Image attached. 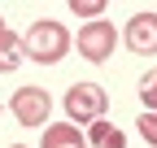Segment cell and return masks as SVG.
Segmentation results:
<instances>
[{
	"label": "cell",
	"mask_w": 157,
	"mask_h": 148,
	"mask_svg": "<svg viewBox=\"0 0 157 148\" xmlns=\"http://www.w3.org/2000/svg\"><path fill=\"white\" fill-rule=\"evenodd\" d=\"M9 148H26V144H9Z\"/></svg>",
	"instance_id": "cell-13"
},
{
	"label": "cell",
	"mask_w": 157,
	"mask_h": 148,
	"mask_svg": "<svg viewBox=\"0 0 157 148\" xmlns=\"http://www.w3.org/2000/svg\"><path fill=\"white\" fill-rule=\"evenodd\" d=\"M78 17H92V22H101V17H105V0H74V5H70Z\"/></svg>",
	"instance_id": "cell-10"
},
{
	"label": "cell",
	"mask_w": 157,
	"mask_h": 148,
	"mask_svg": "<svg viewBox=\"0 0 157 148\" xmlns=\"http://www.w3.org/2000/svg\"><path fill=\"white\" fill-rule=\"evenodd\" d=\"M61 105H66V118L83 126V122H101V118H105L109 96H105L96 83H74V87L66 91V100H61Z\"/></svg>",
	"instance_id": "cell-2"
},
{
	"label": "cell",
	"mask_w": 157,
	"mask_h": 148,
	"mask_svg": "<svg viewBox=\"0 0 157 148\" xmlns=\"http://www.w3.org/2000/svg\"><path fill=\"white\" fill-rule=\"evenodd\" d=\"M113 44H118V35H113V22H87L83 31H78V57L83 61H109L113 57Z\"/></svg>",
	"instance_id": "cell-4"
},
{
	"label": "cell",
	"mask_w": 157,
	"mask_h": 148,
	"mask_svg": "<svg viewBox=\"0 0 157 148\" xmlns=\"http://www.w3.org/2000/svg\"><path fill=\"white\" fill-rule=\"evenodd\" d=\"M17 61H22V39H17L13 31H5L0 35V74L17 70Z\"/></svg>",
	"instance_id": "cell-8"
},
{
	"label": "cell",
	"mask_w": 157,
	"mask_h": 148,
	"mask_svg": "<svg viewBox=\"0 0 157 148\" xmlns=\"http://www.w3.org/2000/svg\"><path fill=\"white\" fill-rule=\"evenodd\" d=\"M44 148H87V139L78 135L74 122H57V126H44Z\"/></svg>",
	"instance_id": "cell-6"
},
{
	"label": "cell",
	"mask_w": 157,
	"mask_h": 148,
	"mask_svg": "<svg viewBox=\"0 0 157 148\" xmlns=\"http://www.w3.org/2000/svg\"><path fill=\"white\" fill-rule=\"evenodd\" d=\"M70 31L61 22H52V17H39V22H31V31L22 35V57L39 61V65H57L70 52Z\"/></svg>",
	"instance_id": "cell-1"
},
{
	"label": "cell",
	"mask_w": 157,
	"mask_h": 148,
	"mask_svg": "<svg viewBox=\"0 0 157 148\" xmlns=\"http://www.w3.org/2000/svg\"><path fill=\"white\" fill-rule=\"evenodd\" d=\"M135 126H140L144 144H148V148H157V113H140V122H135Z\"/></svg>",
	"instance_id": "cell-11"
},
{
	"label": "cell",
	"mask_w": 157,
	"mask_h": 148,
	"mask_svg": "<svg viewBox=\"0 0 157 148\" xmlns=\"http://www.w3.org/2000/svg\"><path fill=\"white\" fill-rule=\"evenodd\" d=\"M127 48L135 57H157V13H135L127 22Z\"/></svg>",
	"instance_id": "cell-5"
},
{
	"label": "cell",
	"mask_w": 157,
	"mask_h": 148,
	"mask_svg": "<svg viewBox=\"0 0 157 148\" xmlns=\"http://www.w3.org/2000/svg\"><path fill=\"white\" fill-rule=\"evenodd\" d=\"M140 100H144V113H157V70L140 79Z\"/></svg>",
	"instance_id": "cell-9"
},
{
	"label": "cell",
	"mask_w": 157,
	"mask_h": 148,
	"mask_svg": "<svg viewBox=\"0 0 157 148\" xmlns=\"http://www.w3.org/2000/svg\"><path fill=\"white\" fill-rule=\"evenodd\" d=\"M5 31H9V26H5V17H0V35H5Z\"/></svg>",
	"instance_id": "cell-12"
},
{
	"label": "cell",
	"mask_w": 157,
	"mask_h": 148,
	"mask_svg": "<svg viewBox=\"0 0 157 148\" xmlns=\"http://www.w3.org/2000/svg\"><path fill=\"white\" fill-rule=\"evenodd\" d=\"M87 144H96V148H127V135L118 131L113 122H92V131H87Z\"/></svg>",
	"instance_id": "cell-7"
},
{
	"label": "cell",
	"mask_w": 157,
	"mask_h": 148,
	"mask_svg": "<svg viewBox=\"0 0 157 148\" xmlns=\"http://www.w3.org/2000/svg\"><path fill=\"white\" fill-rule=\"evenodd\" d=\"M9 113L22 122V126H48V113H52V96L44 87H17L13 100H9Z\"/></svg>",
	"instance_id": "cell-3"
}]
</instances>
